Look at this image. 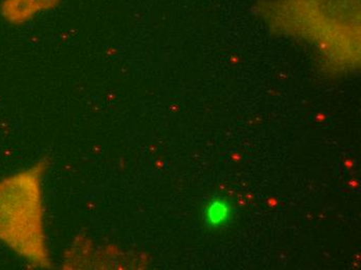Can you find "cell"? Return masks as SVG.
<instances>
[{"instance_id": "obj_1", "label": "cell", "mask_w": 361, "mask_h": 270, "mask_svg": "<svg viewBox=\"0 0 361 270\" xmlns=\"http://www.w3.org/2000/svg\"><path fill=\"white\" fill-rule=\"evenodd\" d=\"M39 177L37 164L0 181V241L32 264L45 267Z\"/></svg>"}, {"instance_id": "obj_2", "label": "cell", "mask_w": 361, "mask_h": 270, "mask_svg": "<svg viewBox=\"0 0 361 270\" xmlns=\"http://www.w3.org/2000/svg\"><path fill=\"white\" fill-rule=\"evenodd\" d=\"M57 0H4L1 13L12 23H21L32 16L47 10Z\"/></svg>"}, {"instance_id": "obj_3", "label": "cell", "mask_w": 361, "mask_h": 270, "mask_svg": "<svg viewBox=\"0 0 361 270\" xmlns=\"http://www.w3.org/2000/svg\"><path fill=\"white\" fill-rule=\"evenodd\" d=\"M234 214L232 202L224 197H215L207 203L204 209V219L206 225L210 228H224L230 223Z\"/></svg>"}]
</instances>
